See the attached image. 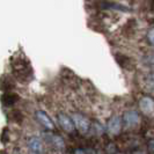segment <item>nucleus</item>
<instances>
[{"instance_id":"obj_6","label":"nucleus","mask_w":154,"mask_h":154,"mask_svg":"<svg viewBox=\"0 0 154 154\" xmlns=\"http://www.w3.org/2000/svg\"><path fill=\"white\" fill-rule=\"evenodd\" d=\"M44 139L49 144H51L54 147L58 149H64L65 148V141L60 136H57L54 133H44Z\"/></svg>"},{"instance_id":"obj_4","label":"nucleus","mask_w":154,"mask_h":154,"mask_svg":"<svg viewBox=\"0 0 154 154\" xmlns=\"http://www.w3.org/2000/svg\"><path fill=\"white\" fill-rule=\"evenodd\" d=\"M72 118H73V122L75 124V128H77L80 132L86 133V132L89 131V129H91V123H89V121H88V118H87L86 116L77 112V114L73 115Z\"/></svg>"},{"instance_id":"obj_16","label":"nucleus","mask_w":154,"mask_h":154,"mask_svg":"<svg viewBox=\"0 0 154 154\" xmlns=\"http://www.w3.org/2000/svg\"><path fill=\"white\" fill-rule=\"evenodd\" d=\"M147 149H148V153L154 154V139H151V140L147 143Z\"/></svg>"},{"instance_id":"obj_3","label":"nucleus","mask_w":154,"mask_h":154,"mask_svg":"<svg viewBox=\"0 0 154 154\" xmlns=\"http://www.w3.org/2000/svg\"><path fill=\"white\" fill-rule=\"evenodd\" d=\"M140 123V116L136 110H128L123 115V124L128 129H134Z\"/></svg>"},{"instance_id":"obj_1","label":"nucleus","mask_w":154,"mask_h":154,"mask_svg":"<svg viewBox=\"0 0 154 154\" xmlns=\"http://www.w3.org/2000/svg\"><path fill=\"white\" fill-rule=\"evenodd\" d=\"M13 71H14V75L17 80L23 81V82H29L32 75L30 67V63L28 62L24 57H19L14 58L13 62L11 63Z\"/></svg>"},{"instance_id":"obj_11","label":"nucleus","mask_w":154,"mask_h":154,"mask_svg":"<svg viewBox=\"0 0 154 154\" xmlns=\"http://www.w3.org/2000/svg\"><path fill=\"white\" fill-rule=\"evenodd\" d=\"M144 89L148 93H154V73L144 78Z\"/></svg>"},{"instance_id":"obj_7","label":"nucleus","mask_w":154,"mask_h":154,"mask_svg":"<svg viewBox=\"0 0 154 154\" xmlns=\"http://www.w3.org/2000/svg\"><path fill=\"white\" fill-rule=\"evenodd\" d=\"M107 130L111 134H118L122 130V119L118 116H114L108 121L107 124Z\"/></svg>"},{"instance_id":"obj_17","label":"nucleus","mask_w":154,"mask_h":154,"mask_svg":"<svg viewBox=\"0 0 154 154\" xmlns=\"http://www.w3.org/2000/svg\"><path fill=\"white\" fill-rule=\"evenodd\" d=\"M74 153H95V151H93V149H81V148H79V149H75L74 151Z\"/></svg>"},{"instance_id":"obj_9","label":"nucleus","mask_w":154,"mask_h":154,"mask_svg":"<svg viewBox=\"0 0 154 154\" xmlns=\"http://www.w3.org/2000/svg\"><path fill=\"white\" fill-rule=\"evenodd\" d=\"M28 146H29V149H30L31 153H42L43 149H42V141L38 137L34 136L29 139L28 141Z\"/></svg>"},{"instance_id":"obj_14","label":"nucleus","mask_w":154,"mask_h":154,"mask_svg":"<svg viewBox=\"0 0 154 154\" xmlns=\"http://www.w3.org/2000/svg\"><path fill=\"white\" fill-rule=\"evenodd\" d=\"M147 39H148L149 44L154 46V28H151L148 30V32H147Z\"/></svg>"},{"instance_id":"obj_2","label":"nucleus","mask_w":154,"mask_h":154,"mask_svg":"<svg viewBox=\"0 0 154 154\" xmlns=\"http://www.w3.org/2000/svg\"><path fill=\"white\" fill-rule=\"evenodd\" d=\"M139 109L140 111L149 118L154 117V99H152L151 96H143L139 100Z\"/></svg>"},{"instance_id":"obj_10","label":"nucleus","mask_w":154,"mask_h":154,"mask_svg":"<svg viewBox=\"0 0 154 154\" xmlns=\"http://www.w3.org/2000/svg\"><path fill=\"white\" fill-rule=\"evenodd\" d=\"M19 95L15 94V93L13 92H6L2 96H1V102L5 104V106H7V107H11V106H13L14 103H16L17 101H19Z\"/></svg>"},{"instance_id":"obj_5","label":"nucleus","mask_w":154,"mask_h":154,"mask_svg":"<svg viewBox=\"0 0 154 154\" xmlns=\"http://www.w3.org/2000/svg\"><path fill=\"white\" fill-rule=\"evenodd\" d=\"M58 122H59V125L66 132H73L75 130V124L73 122V118H71L65 114L58 115Z\"/></svg>"},{"instance_id":"obj_12","label":"nucleus","mask_w":154,"mask_h":154,"mask_svg":"<svg viewBox=\"0 0 154 154\" xmlns=\"http://www.w3.org/2000/svg\"><path fill=\"white\" fill-rule=\"evenodd\" d=\"M14 87L13 82L11 81V79H8V77H4L1 79V82H0V88L5 92H8V91H12V88Z\"/></svg>"},{"instance_id":"obj_8","label":"nucleus","mask_w":154,"mask_h":154,"mask_svg":"<svg viewBox=\"0 0 154 154\" xmlns=\"http://www.w3.org/2000/svg\"><path fill=\"white\" fill-rule=\"evenodd\" d=\"M36 117H37V119H38L39 123L42 124V125H43L45 129H48V130H54V122L51 121V118L46 115L44 111L38 110V111L36 112Z\"/></svg>"},{"instance_id":"obj_13","label":"nucleus","mask_w":154,"mask_h":154,"mask_svg":"<svg viewBox=\"0 0 154 154\" xmlns=\"http://www.w3.org/2000/svg\"><path fill=\"white\" fill-rule=\"evenodd\" d=\"M11 119L13 121V122H21L22 121V114H21V111H19V110H14L13 112H12V115H11Z\"/></svg>"},{"instance_id":"obj_15","label":"nucleus","mask_w":154,"mask_h":154,"mask_svg":"<svg viewBox=\"0 0 154 154\" xmlns=\"http://www.w3.org/2000/svg\"><path fill=\"white\" fill-rule=\"evenodd\" d=\"M8 140H9V131H8V129H4V131L1 133V141L4 144H6Z\"/></svg>"}]
</instances>
